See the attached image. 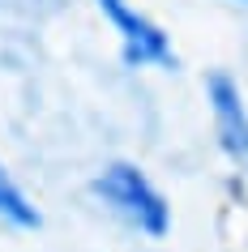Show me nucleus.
Listing matches in <instances>:
<instances>
[{"label":"nucleus","mask_w":248,"mask_h":252,"mask_svg":"<svg viewBox=\"0 0 248 252\" xmlns=\"http://www.w3.org/2000/svg\"><path fill=\"white\" fill-rule=\"evenodd\" d=\"M90 192L103 201L116 218H124L129 226H137L142 235L163 239L171 231V205H167V197H163V192L145 180V171H142V167H133V162H107L103 171L90 180Z\"/></svg>","instance_id":"1"},{"label":"nucleus","mask_w":248,"mask_h":252,"mask_svg":"<svg viewBox=\"0 0 248 252\" xmlns=\"http://www.w3.org/2000/svg\"><path fill=\"white\" fill-rule=\"evenodd\" d=\"M103 17L116 26L120 43H124V64L129 68H145V64H158V68H176V52H171L167 34L150 22L145 13H137L129 0H94Z\"/></svg>","instance_id":"2"},{"label":"nucleus","mask_w":248,"mask_h":252,"mask_svg":"<svg viewBox=\"0 0 248 252\" xmlns=\"http://www.w3.org/2000/svg\"><path fill=\"white\" fill-rule=\"evenodd\" d=\"M206 94H210V107H214V128H218L222 150H227L235 162L248 167V107H244V98H240V86H235L227 73H210Z\"/></svg>","instance_id":"3"},{"label":"nucleus","mask_w":248,"mask_h":252,"mask_svg":"<svg viewBox=\"0 0 248 252\" xmlns=\"http://www.w3.org/2000/svg\"><path fill=\"white\" fill-rule=\"evenodd\" d=\"M0 218L9 226H17V231H39L43 226V214L30 205V197L13 184V175L4 167H0Z\"/></svg>","instance_id":"4"},{"label":"nucleus","mask_w":248,"mask_h":252,"mask_svg":"<svg viewBox=\"0 0 248 252\" xmlns=\"http://www.w3.org/2000/svg\"><path fill=\"white\" fill-rule=\"evenodd\" d=\"M240 4H248V0H240Z\"/></svg>","instance_id":"5"}]
</instances>
